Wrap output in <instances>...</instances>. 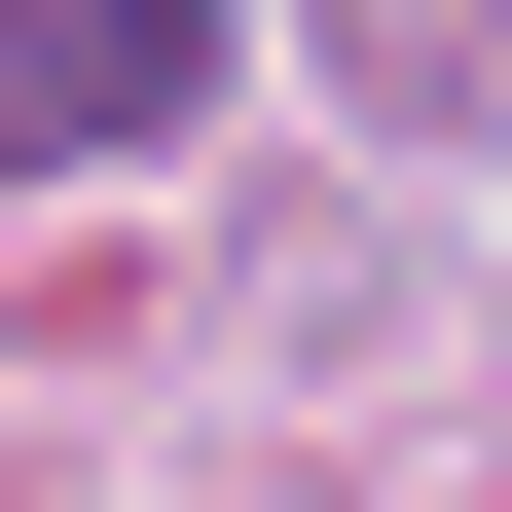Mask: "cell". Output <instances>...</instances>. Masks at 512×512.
I'll use <instances>...</instances> for the list:
<instances>
[{
  "mask_svg": "<svg viewBox=\"0 0 512 512\" xmlns=\"http://www.w3.org/2000/svg\"><path fill=\"white\" fill-rule=\"evenodd\" d=\"M183 110H220L183 0H0V183H110V147H183Z\"/></svg>",
  "mask_w": 512,
  "mask_h": 512,
  "instance_id": "cell-1",
  "label": "cell"
}]
</instances>
